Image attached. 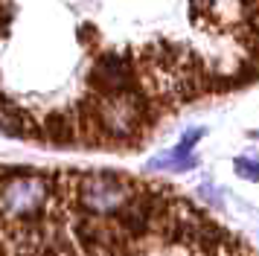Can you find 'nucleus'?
Masks as SVG:
<instances>
[{"mask_svg":"<svg viewBox=\"0 0 259 256\" xmlns=\"http://www.w3.org/2000/svg\"><path fill=\"white\" fill-rule=\"evenodd\" d=\"M56 198V189L41 175H6L3 181V227L15 230H38L47 204Z\"/></svg>","mask_w":259,"mask_h":256,"instance_id":"nucleus-1","label":"nucleus"},{"mask_svg":"<svg viewBox=\"0 0 259 256\" xmlns=\"http://www.w3.org/2000/svg\"><path fill=\"white\" fill-rule=\"evenodd\" d=\"M88 84H91V96H99V99H117V96L140 93L137 64L128 56L105 53L94 61V67L88 73Z\"/></svg>","mask_w":259,"mask_h":256,"instance_id":"nucleus-2","label":"nucleus"},{"mask_svg":"<svg viewBox=\"0 0 259 256\" xmlns=\"http://www.w3.org/2000/svg\"><path fill=\"white\" fill-rule=\"evenodd\" d=\"M73 134H79L73 111H53V114L44 116V125H41V137L44 140L56 143V146H64V143L76 140Z\"/></svg>","mask_w":259,"mask_h":256,"instance_id":"nucleus-3","label":"nucleus"},{"mask_svg":"<svg viewBox=\"0 0 259 256\" xmlns=\"http://www.w3.org/2000/svg\"><path fill=\"white\" fill-rule=\"evenodd\" d=\"M3 131H6L9 137H32V134L41 131V125L29 116V111L12 108V102L6 99V111H3Z\"/></svg>","mask_w":259,"mask_h":256,"instance_id":"nucleus-4","label":"nucleus"},{"mask_svg":"<svg viewBox=\"0 0 259 256\" xmlns=\"http://www.w3.org/2000/svg\"><path fill=\"white\" fill-rule=\"evenodd\" d=\"M195 163H198V160L192 157V151H187L184 146H178V149L160 154L157 160H152V169H166V172H187V169H192Z\"/></svg>","mask_w":259,"mask_h":256,"instance_id":"nucleus-5","label":"nucleus"},{"mask_svg":"<svg viewBox=\"0 0 259 256\" xmlns=\"http://www.w3.org/2000/svg\"><path fill=\"white\" fill-rule=\"evenodd\" d=\"M233 166L245 181H259V160L256 157H236Z\"/></svg>","mask_w":259,"mask_h":256,"instance_id":"nucleus-6","label":"nucleus"},{"mask_svg":"<svg viewBox=\"0 0 259 256\" xmlns=\"http://www.w3.org/2000/svg\"><path fill=\"white\" fill-rule=\"evenodd\" d=\"M204 134H207L204 128H189L187 134H184V140H181L178 146H184V149H187V151H192V146H195V143H198V140L204 137Z\"/></svg>","mask_w":259,"mask_h":256,"instance_id":"nucleus-7","label":"nucleus"},{"mask_svg":"<svg viewBox=\"0 0 259 256\" xmlns=\"http://www.w3.org/2000/svg\"><path fill=\"white\" fill-rule=\"evenodd\" d=\"M250 137H256V140H259V131H253V134H250Z\"/></svg>","mask_w":259,"mask_h":256,"instance_id":"nucleus-8","label":"nucleus"}]
</instances>
